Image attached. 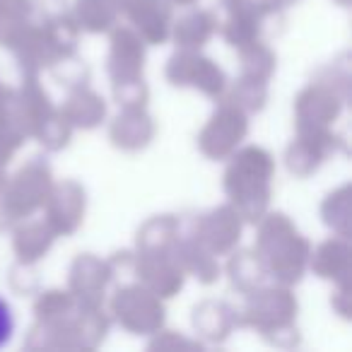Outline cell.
Returning a JSON list of instances; mask_svg holds the SVG:
<instances>
[{
	"label": "cell",
	"mask_w": 352,
	"mask_h": 352,
	"mask_svg": "<svg viewBox=\"0 0 352 352\" xmlns=\"http://www.w3.org/2000/svg\"><path fill=\"white\" fill-rule=\"evenodd\" d=\"M12 328H15V321H12L10 307L0 299V345H6V342L10 340Z\"/></svg>",
	"instance_id": "1"
}]
</instances>
